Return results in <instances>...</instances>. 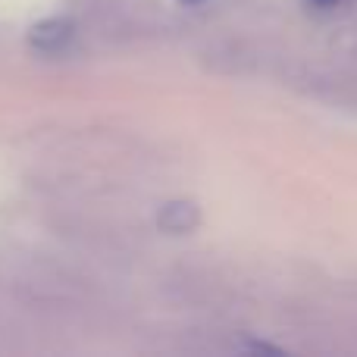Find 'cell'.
I'll use <instances>...</instances> for the list:
<instances>
[{
    "label": "cell",
    "mask_w": 357,
    "mask_h": 357,
    "mask_svg": "<svg viewBox=\"0 0 357 357\" xmlns=\"http://www.w3.org/2000/svg\"><path fill=\"white\" fill-rule=\"evenodd\" d=\"M73 38H75V29L66 19H47V22L31 25L29 31V44L35 50H41V54H60V50L69 47Z\"/></svg>",
    "instance_id": "1"
},
{
    "label": "cell",
    "mask_w": 357,
    "mask_h": 357,
    "mask_svg": "<svg viewBox=\"0 0 357 357\" xmlns=\"http://www.w3.org/2000/svg\"><path fill=\"white\" fill-rule=\"evenodd\" d=\"M197 220H201V213H197L195 204L173 201V204H167V207L160 210V216H157V226H160L163 232H188V229L197 226Z\"/></svg>",
    "instance_id": "2"
},
{
    "label": "cell",
    "mask_w": 357,
    "mask_h": 357,
    "mask_svg": "<svg viewBox=\"0 0 357 357\" xmlns=\"http://www.w3.org/2000/svg\"><path fill=\"white\" fill-rule=\"evenodd\" d=\"M185 3H195V0H185Z\"/></svg>",
    "instance_id": "3"
}]
</instances>
